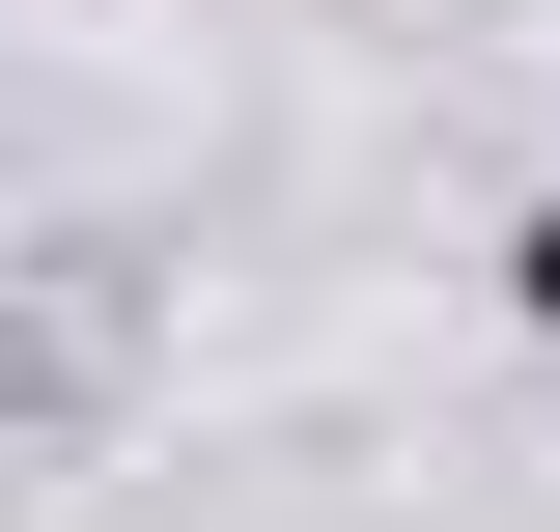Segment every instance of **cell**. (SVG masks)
<instances>
[{"instance_id": "6da1fadb", "label": "cell", "mask_w": 560, "mask_h": 532, "mask_svg": "<svg viewBox=\"0 0 560 532\" xmlns=\"http://www.w3.org/2000/svg\"><path fill=\"white\" fill-rule=\"evenodd\" d=\"M504 309H533V336H560V197H533V224H504Z\"/></svg>"}]
</instances>
